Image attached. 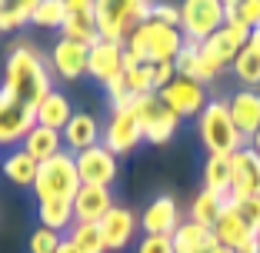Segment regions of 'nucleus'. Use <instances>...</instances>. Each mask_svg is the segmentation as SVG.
<instances>
[{
    "label": "nucleus",
    "instance_id": "1",
    "mask_svg": "<svg viewBox=\"0 0 260 253\" xmlns=\"http://www.w3.org/2000/svg\"><path fill=\"white\" fill-rule=\"evenodd\" d=\"M54 80H50V67H47V60L34 50L30 44H17L14 50H10L7 63H4V90H10L20 103H30V107H37L40 100L47 97V93L54 90Z\"/></svg>",
    "mask_w": 260,
    "mask_h": 253
},
{
    "label": "nucleus",
    "instance_id": "2",
    "mask_svg": "<svg viewBox=\"0 0 260 253\" xmlns=\"http://www.w3.org/2000/svg\"><path fill=\"white\" fill-rule=\"evenodd\" d=\"M184 47V33L160 20H144L123 44V70L140 63H174Z\"/></svg>",
    "mask_w": 260,
    "mask_h": 253
},
{
    "label": "nucleus",
    "instance_id": "3",
    "mask_svg": "<svg viewBox=\"0 0 260 253\" xmlns=\"http://www.w3.org/2000/svg\"><path fill=\"white\" fill-rule=\"evenodd\" d=\"M153 0H93V20L100 40L127 44V37L144 20H150Z\"/></svg>",
    "mask_w": 260,
    "mask_h": 253
},
{
    "label": "nucleus",
    "instance_id": "4",
    "mask_svg": "<svg viewBox=\"0 0 260 253\" xmlns=\"http://www.w3.org/2000/svg\"><path fill=\"white\" fill-rule=\"evenodd\" d=\"M197 133H200V143L207 147V154L230 157L237 154L240 147H247V137L234 127L227 100H207V107L197 117Z\"/></svg>",
    "mask_w": 260,
    "mask_h": 253
},
{
    "label": "nucleus",
    "instance_id": "5",
    "mask_svg": "<svg viewBox=\"0 0 260 253\" xmlns=\"http://www.w3.org/2000/svg\"><path fill=\"white\" fill-rule=\"evenodd\" d=\"M80 173H77V163H74V154H57L50 160L40 163L37 170V180H34V197L37 203H50V200H70L74 203L77 190H80Z\"/></svg>",
    "mask_w": 260,
    "mask_h": 253
},
{
    "label": "nucleus",
    "instance_id": "6",
    "mask_svg": "<svg viewBox=\"0 0 260 253\" xmlns=\"http://www.w3.org/2000/svg\"><path fill=\"white\" fill-rule=\"evenodd\" d=\"M130 110L137 114L147 143H170L174 133L180 130V117L160 100V93H140V97H134L130 100Z\"/></svg>",
    "mask_w": 260,
    "mask_h": 253
},
{
    "label": "nucleus",
    "instance_id": "7",
    "mask_svg": "<svg viewBox=\"0 0 260 253\" xmlns=\"http://www.w3.org/2000/svg\"><path fill=\"white\" fill-rule=\"evenodd\" d=\"M227 23L223 0H180V33L184 40L204 44Z\"/></svg>",
    "mask_w": 260,
    "mask_h": 253
},
{
    "label": "nucleus",
    "instance_id": "8",
    "mask_svg": "<svg viewBox=\"0 0 260 253\" xmlns=\"http://www.w3.org/2000/svg\"><path fill=\"white\" fill-rule=\"evenodd\" d=\"M37 127V107L20 103L10 90L0 87V147L14 150L17 143H23V137Z\"/></svg>",
    "mask_w": 260,
    "mask_h": 253
},
{
    "label": "nucleus",
    "instance_id": "9",
    "mask_svg": "<svg viewBox=\"0 0 260 253\" xmlns=\"http://www.w3.org/2000/svg\"><path fill=\"white\" fill-rule=\"evenodd\" d=\"M100 143L107 147L110 154L123 157V154H134L140 143H144V130H140V120L130 107H120V110H110L107 123H104V137Z\"/></svg>",
    "mask_w": 260,
    "mask_h": 253
},
{
    "label": "nucleus",
    "instance_id": "10",
    "mask_svg": "<svg viewBox=\"0 0 260 253\" xmlns=\"http://www.w3.org/2000/svg\"><path fill=\"white\" fill-rule=\"evenodd\" d=\"M74 163H77V173H80V184L84 187H110L117 180V173H120L117 154H110L104 143L74 154Z\"/></svg>",
    "mask_w": 260,
    "mask_h": 253
},
{
    "label": "nucleus",
    "instance_id": "11",
    "mask_svg": "<svg viewBox=\"0 0 260 253\" xmlns=\"http://www.w3.org/2000/svg\"><path fill=\"white\" fill-rule=\"evenodd\" d=\"M230 167H234V176H230L227 203H237V200H247V197H260V154L257 150L240 147L237 154H230Z\"/></svg>",
    "mask_w": 260,
    "mask_h": 253
},
{
    "label": "nucleus",
    "instance_id": "12",
    "mask_svg": "<svg viewBox=\"0 0 260 253\" xmlns=\"http://www.w3.org/2000/svg\"><path fill=\"white\" fill-rule=\"evenodd\" d=\"M160 100L174 110L177 117H180V120H187V117H200V110L207 107V87L177 74V77L160 90Z\"/></svg>",
    "mask_w": 260,
    "mask_h": 253
},
{
    "label": "nucleus",
    "instance_id": "13",
    "mask_svg": "<svg viewBox=\"0 0 260 253\" xmlns=\"http://www.w3.org/2000/svg\"><path fill=\"white\" fill-rule=\"evenodd\" d=\"M180 223H184L180 220V203L170 193L153 197L144 207V213H140V230L150 233V237H174V230Z\"/></svg>",
    "mask_w": 260,
    "mask_h": 253
},
{
    "label": "nucleus",
    "instance_id": "14",
    "mask_svg": "<svg viewBox=\"0 0 260 253\" xmlns=\"http://www.w3.org/2000/svg\"><path fill=\"white\" fill-rule=\"evenodd\" d=\"M177 74L187 80H197V84H210V80H217L223 74V67L214 60V57L204 54V47L193 44V40H184V47H180V54H177L174 60Z\"/></svg>",
    "mask_w": 260,
    "mask_h": 253
},
{
    "label": "nucleus",
    "instance_id": "15",
    "mask_svg": "<svg viewBox=\"0 0 260 253\" xmlns=\"http://www.w3.org/2000/svg\"><path fill=\"white\" fill-rule=\"evenodd\" d=\"M87 74H90L97 84H110L114 77H120L123 74V44L97 40V44L87 50Z\"/></svg>",
    "mask_w": 260,
    "mask_h": 253
},
{
    "label": "nucleus",
    "instance_id": "16",
    "mask_svg": "<svg viewBox=\"0 0 260 253\" xmlns=\"http://www.w3.org/2000/svg\"><path fill=\"white\" fill-rule=\"evenodd\" d=\"M87 50L90 47L84 44H74V40L60 37L50 50V70H54L60 80H77L87 74Z\"/></svg>",
    "mask_w": 260,
    "mask_h": 253
},
{
    "label": "nucleus",
    "instance_id": "17",
    "mask_svg": "<svg viewBox=\"0 0 260 253\" xmlns=\"http://www.w3.org/2000/svg\"><path fill=\"white\" fill-rule=\"evenodd\" d=\"M63 150L67 154H80V150H90V147L100 143V137H104V127L97 123V117L93 114H84V110H77L74 117H70V123L63 127Z\"/></svg>",
    "mask_w": 260,
    "mask_h": 253
},
{
    "label": "nucleus",
    "instance_id": "18",
    "mask_svg": "<svg viewBox=\"0 0 260 253\" xmlns=\"http://www.w3.org/2000/svg\"><path fill=\"white\" fill-rule=\"evenodd\" d=\"M114 193L110 187H80L74 197V216L77 223H100L114 210Z\"/></svg>",
    "mask_w": 260,
    "mask_h": 253
},
{
    "label": "nucleus",
    "instance_id": "19",
    "mask_svg": "<svg viewBox=\"0 0 260 253\" xmlns=\"http://www.w3.org/2000/svg\"><path fill=\"white\" fill-rule=\"evenodd\" d=\"M253 227L240 216V210H237V203H223V210H220V216H217V223H214V237H217V243L220 246H230V250L237 253L240 246L247 243V240L253 237Z\"/></svg>",
    "mask_w": 260,
    "mask_h": 253
},
{
    "label": "nucleus",
    "instance_id": "20",
    "mask_svg": "<svg viewBox=\"0 0 260 253\" xmlns=\"http://www.w3.org/2000/svg\"><path fill=\"white\" fill-rule=\"evenodd\" d=\"M137 213L130 207H114L104 220H100V233H104V243H107V250H123V246L130 243V240L137 237Z\"/></svg>",
    "mask_w": 260,
    "mask_h": 253
},
{
    "label": "nucleus",
    "instance_id": "21",
    "mask_svg": "<svg viewBox=\"0 0 260 253\" xmlns=\"http://www.w3.org/2000/svg\"><path fill=\"white\" fill-rule=\"evenodd\" d=\"M230 103V117H234V127L244 133L247 140L260 130V90H237L227 100Z\"/></svg>",
    "mask_w": 260,
    "mask_h": 253
},
{
    "label": "nucleus",
    "instance_id": "22",
    "mask_svg": "<svg viewBox=\"0 0 260 253\" xmlns=\"http://www.w3.org/2000/svg\"><path fill=\"white\" fill-rule=\"evenodd\" d=\"M217 243L214 230L210 227H200L193 220H184L180 227L174 230V253H210Z\"/></svg>",
    "mask_w": 260,
    "mask_h": 253
},
{
    "label": "nucleus",
    "instance_id": "23",
    "mask_svg": "<svg viewBox=\"0 0 260 253\" xmlns=\"http://www.w3.org/2000/svg\"><path fill=\"white\" fill-rule=\"evenodd\" d=\"M37 170L40 163L34 160L23 147H14V150H7L4 154V160H0V173L7 176L14 187H34V180H37Z\"/></svg>",
    "mask_w": 260,
    "mask_h": 253
},
{
    "label": "nucleus",
    "instance_id": "24",
    "mask_svg": "<svg viewBox=\"0 0 260 253\" xmlns=\"http://www.w3.org/2000/svg\"><path fill=\"white\" fill-rule=\"evenodd\" d=\"M74 114H77V110L70 107V97L60 93V90H50L37 103V123H40V127H50V130H63Z\"/></svg>",
    "mask_w": 260,
    "mask_h": 253
},
{
    "label": "nucleus",
    "instance_id": "25",
    "mask_svg": "<svg viewBox=\"0 0 260 253\" xmlns=\"http://www.w3.org/2000/svg\"><path fill=\"white\" fill-rule=\"evenodd\" d=\"M23 150L34 157L37 163H44V160H50V157H57V154H63V133L60 130H50V127H34L27 137H23Z\"/></svg>",
    "mask_w": 260,
    "mask_h": 253
},
{
    "label": "nucleus",
    "instance_id": "26",
    "mask_svg": "<svg viewBox=\"0 0 260 253\" xmlns=\"http://www.w3.org/2000/svg\"><path fill=\"white\" fill-rule=\"evenodd\" d=\"M223 203H227V197H220V193L200 187V193L190 200V220L200 223V227H210V230H214V223H217V216H220Z\"/></svg>",
    "mask_w": 260,
    "mask_h": 253
},
{
    "label": "nucleus",
    "instance_id": "27",
    "mask_svg": "<svg viewBox=\"0 0 260 253\" xmlns=\"http://www.w3.org/2000/svg\"><path fill=\"white\" fill-rule=\"evenodd\" d=\"M230 176H234V167H230V157L223 154H207L204 160V187L207 190L227 197L230 193Z\"/></svg>",
    "mask_w": 260,
    "mask_h": 253
},
{
    "label": "nucleus",
    "instance_id": "28",
    "mask_svg": "<svg viewBox=\"0 0 260 253\" xmlns=\"http://www.w3.org/2000/svg\"><path fill=\"white\" fill-rule=\"evenodd\" d=\"M37 216H40V227H50V230H57V233H67L70 227L77 223L74 203H70V200H50V203H37Z\"/></svg>",
    "mask_w": 260,
    "mask_h": 253
},
{
    "label": "nucleus",
    "instance_id": "29",
    "mask_svg": "<svg viewBox=\"0 0 260 253\" xmlns=\"http://www.w3.org/2000/svg\"><path fill=\"white\" fill-rule=\"evenodd\" d=\"M60 37L74 40V44H84V47H93L100 40L93 14H67V20L60 27Z\"/></svg>",
    "mask_w": 260,
    "mask_h": 253
},
{
    "label": "nucleus",
    "instance_id": "30",
    "mask_svg": "<svg viewBox=\"0 0 260 253\" xmlns=\"http://www.w3.org/2000/svg\"><path fill=\"white\" fill-rule=\"evenodd\" d=\"M63 237H67L80 253H107L104 233H100V223H74Z\"/></svg>",
    "mask_w": 260,
    "mask_h": 253
},
{
    "label": "nucleus",
    "instance_id": "31",
    "mask_svg": "<svg viewBox=\"0 0 260 253\" xmlns=\"http://www.w3.org/2000/svg\"><path fill=\"white\" fill-rule=\"evenodd\" d=\"M67 4L63 0H40L37 10L30 14V23L34 27H44V30H60L63 20H67Z\"/></svg>",
    "mask_w": 260,
    "mask_h": 253
},
{
    "label": "nucleus",
    "instance_id": "32",
    "mask_svg": "<svg viewBox=\"0 0 260 253\" xmlns=\"http://www.w3.org/2000/svg\"><path fill=\"white\" fill-rule=\"evenodd\" d=\"M230 70H234V77H237L247 90H257V87H260V54H253L250 47L240 50L237 60L230 63Z\"/></svg>",
    "mask_w": 260,
    "mask_h": 253
},
{
    "label": "nucleus",
    "instance_id": "33",
    "mask_svg": "<svg viewBox=\"0 0 260 253\" xmlns=\"http://www.w3.org/2000/svg\"><path fill=\"white\" fill-rule=\"evenodd\" d=\"M60 243H63V233L50 230V227H37L30 233V253H57Z\"/></svg>",
    "mask_w": 260,
    "mask_h": 253
},
{
    "label": "nucleus",
    "instance_id": "34",
    "mask_svg": "<svg viewBox=\"0 0 260 253\" xmlns=\"http://www.w3.org/2000/svg\"><path fill=\"white\" fill-rule=\"evenodd\" d=\"M104 90H107V100H110V110H120V107H130V90H127V77H114L110 84H104Z\"/></svg>",
    "mask_w": 260,
    "mask_h": 253
},
{
    "label": "nucleus",
    "instance_id": "35",
    "mask_svg": "<svg viewBox=\"0 0 260 253\" xmlns=\"http://www.w3.org/2000/svg\"><path fill=\"white\" fill-rule=\"evenodd\" d=\"M150 20H160V23H167V27H177V30H180V7H174L167 0H153Z\"/></svg>",
    "mask_w": 260,
    "mask_h": 253
},
{
    "label": "nucleus",
    "instance_id": "36",
    "mask_svg": "<svg viewBox=\"0 0 260 253\" xmlns=\"http://www.w3.org/2000/svg\"><path fill=\"white\" fill-rule=\"evenodd\" d=\"M137 253H174V237H150V233H144V240L137 243Z\"/></svg>",
    "mask_w": 260,
    "mask_h": 253
},
{
    "label": "nucleus",
    "instance_id": "37",
    "mask_svg": "<svg viewBox=\"0 0 260 253\" xmlns=\"http://www.w3.org/2000/svg\"><path fill=\"white\" fill-rule=\"evenodd\" d=\"M234 10H237V20L247 23L250 30H253V27H260V0H240Z\"/></svg>",
    "mask_w": 260,
    "mask_h": 253
},
{
    "label": "nucleus",
    "instance_id": "38",
    "mask_svg": "<svg viewBox=\"0 0 260 253\" xmlns=\"http://www.w3.org/2000/svg\"><path fill=\"white\" fill-rule=\"evenodd\" d=\"M174 77H177L174 63H150V80H153V90H157V93H160Z\"/></svg>",
    "mask_w": 260,
    "mask_h": 253
},
{
    "label": "nucleus",
    "instance_id": "39",
    "mask_svg": "<svg viewBox=\"0 0 260 253\" xmlns=\"http://www.w3.org/2000/svg\"><path fill=\"white\" fill-rule=\"evenodd\" d=\"M237 210L253 230H260V197H247V200H237Z\"/></svg>",
    "mask_w": 260,
    "mask_h": 253
},
{
    "label": "nucleus",
    "instance_id": "40",
    "mask_svg": "<svg viewBox=\"0 0 260 253\" xmlns=\"http://www.w3.org/2000/svg\"><path fill=\"white\" fill-rule=\"evenodd\" d=\"M70 14H93V0H63Z\"/></svg>",
    "mask_w": 260,
    "mask_h": 253
},
{
    "label": "nucleus",
    "instance_id": "41",
    "mask_svg": "<svg viewBox=\"0 0 260 253\" xmlns=\"http://www.w3.org/2000/svg\"><path fill=\"white\" fill-rule=\"evenodd\" d=\"M10 4H14V7L20 10V14L27 17V20H30V14L37 10V4H40V0H10Z\"/></svg>",
    "mask_w": 260,
    "mask_h": 253
},
{
    "label": "nucleus",
    "instance_id": "42",
    "mask_svg": "<svg viewBox=\"0 0 260 253\" xmlns=\"http://www.w3.org/2000/svg\"><path fill=\"white\" fill-rule=\"evenodd\" d=\"M247 47H250L253 54H260V27H253V30H250V40H247Z\"/></svg>",
    "mask_w": 260,
    "mask_h": 253
},
{
    "label": "nucleus",
    "instance_id": "43",
    "mask_svg": "<svg viewBox=\"0 0 260 253\" xmlns=\"http://www.w3.org/2000/svg\"><path fill=\"white\" fill-rule=\"evenodd\" d=\"M57 253H80V250H77V246H74V243H70V240H67V237H63V243H60V246H57Z\"/></svg>",
    "mask_w": 260,
    "mask_h": 253
},
{
    "label": "nucleus",
    "instance_id": "44",
    "mask_svg": "<svg viewBox=\"0 0 260 253\" xmlns=\"http://www.w3.org/2000/svg\"><path fill=\"white\" fill-rule=\"evenodd\" d=\"M247 147H250V150H257V154H260V130H257V133H253V137H250V140H247Z\"/></svg>",
    "mask_w": 260,
    "mask_h": 253
},
{
    "label": "nucleus",
    "instance_id": "45",
    "mask_svg": "<svg viewBox=\"0 0 260 253\" xmlns=\"http://www.w3.org/2000/svg\"><path fill=\"white\" fill-rule=\"evenodd\" d=\"M210 253H234V250H230V246H214Z\"/></svg>",
    "mask_w": 260,
    "mask_h": 253
},
{
    "label": "nucleus",
    "instance_id": "46",
    "mask_svg": "<svg viewBox=\"0 0 260 253\" xmlns=\"http://www.w3.org/2000/svg\"><path fill=\"white\" fill-rule=\"evenodd\" d=\"M240 0H223V7H237Z\"/></svg>",
    "mask_w": 260,
    "mask_h": 253
},
{
    "label": "nucleus",
    "instance_id": "47",
    "mask_svg": "<svg viewBox=\"0 0 260 253\" xmlns=\"http://www.w3.org/2000/svg\"><path fill=\"white\" fill-rule=\"evenodd\" d=\"M257 237H260V230H257Z\"/></svg>",
    "mask_w": 260,
    "mask_h": 253
}]
</instances>
